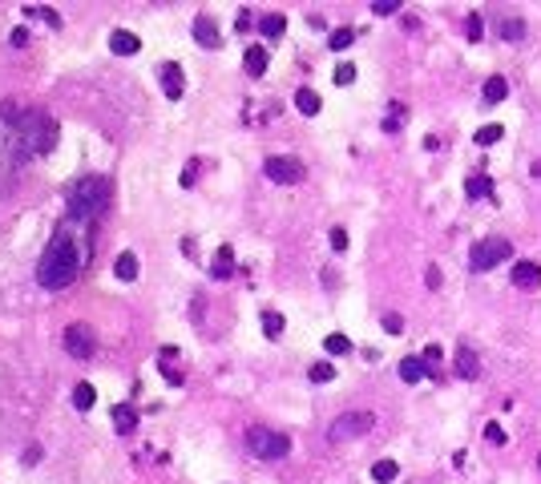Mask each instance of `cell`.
<instances>
[{
  "instance_id": "7402d4cb",
  "label": "cell",
  "mask_w": 541,
  "mask_h": 484,
  "mask_svg": "<svg viewBox=\"0 0 541 484\" xmlns=\"http://www.w3.org/2000/svg\"><path fill=\"white\" fill-rule=\"evenodd\" d=\"M283 28H287V17H283V12H267V17H259V33H263V37H271V41L283 37Z\"/></svg>"
},
{
  "instance_id": "9a60e30c",
  "label": "cell",
  "mask_w": 541,
  "mask_h": 484,
  "mask_svg": "<svg viewBox=\"0 0 541 484\" xmlns=\"http://www.w3.org/2000/svg\"><path fill=\"white\" fill-rule=\"evenodd\" d=\"M456 375H465V379H477V375H481V359L472 355L469 347H456Z\"/></svg>"
},
{
  "instance_id": "74e56055",
  "label": "cell",
  "mask_w": 541,
  "mask_h": 484,
  "mask_svg": "<svg viewBox=\"0 0 541 484\" xmlns=\"http://www.w3.org/2000/svg\"><path fill=\"white\" fill-rule=\"evenodd\" d=\"M331 247H335V251H348V231H344V226L331 231Z\"/></svg>"
},
{
  "instance_id": "e0dca14e",
  "label": "cell",
  "mask_w": 541,
  "mask_h": 484,
  "mask_svg": "<svg viewBox=\"0 0 541 484\" xmlns=\"http://www.w3.org/2000/svg\"><path fill=\"white\" fill-rule=\"evenodd\" d=\"M114 428H118L121 436H130V432L138 428V412H134L130 404H118V408H114Z\"/></svg>"
},
{
  "instance_id": "83f0119b",
  "label": "cell",
  "mask_w": 541,
  "mask_h": 484,
  "mask_svg": "<svg viewBox=\"0 0 541 484\" xmlns=\"http://www.w3.org/2000/svg\"><path fill=\"white\" fill-rule=\"evenodd\" d=\"M263 331L275 339V335H283V315L279 311H263Z\"/></svg>"
},
{
  "instance_id": "2e32d148",
  "label": "cell",
  "mask_w": 541,
  "mask_h": 484,
  "mask_svg": "<svg viewBox=\"0 0 541 484\" xmlns=\"http://www.w3.org/2000/svg\"><path fill=\"white\" fill-rule=\"evenodd\" d=\"M114 275H118L121 283H134V278H138V254H134V251H121L118 262H114Z\"/></svg>"
},
{
  "instance_id": "5b68a950",
  "label": "cell",
  "mask_w": 541,
  "mask_h": 484,
  "mask_svg": "<svg viewBox=\"0 0 541 484\" xmlns=\"http://www.w3.org/2000/svg\"><path fill=\"white\" fill-rule=\"evenodd\" d=\"M509 254H513V242H509V238H485V242L472 247L469 267L472 271H493V267H501Z\"/></svg>"
},
{
  "instance_id": "7c38bea8",
  "label": "cell",
  "mask_w": 541,
  "mask_h": 484,
  "mask_svg": "<svg viewBox=\"0 0 541 484\" xmlns=\"http://www.w3.org/2000/svg\"><path fill=\"white\" fill-rule=\"evenodd\" d=\"M211 275L214 278L235 275V247H218V254H214V262H211Z\"/></svg>"
},
{
  "instance_id": "ac0fdd59",
  "label": "cell",
  "mask_w": 541,
  "mask_h": 484,
  "mask_svg": "<svg viewBox=\"0 0 541 484\" xmlns=\"http://www.w3.org/2000/svg\"><path fill=\"white\" fill-rule=\"evenodd\" d=\"M481 97H485V105L505 101V97H509V81H505V77H489V81H485V89H481Z\"/></svg>"
},
{
  "instance_id": "277c9868",
  "label": "cell",
  "mask_w": 541,
  "mask_h": 484,
  "mask_svg": "<svg viewBox=\"0 0 541 484\" xmlns=\"http://www.w3.org/2000/svg\"><path fill=\"white\" fill-rule=\"evenodd\" d=\"M247 448L259 456V460H283L291 452V440L283 432H271V428H251L247 432Z\"/></svg>"
},
{
  "instance_id": "44dd1931",
  "label": "cell",
  "mask_w": 541,
  "mask_h": 484,
  "mask_svg": "<svg viewBox=\"0 0 541 484\" xmlns=\"http://www.w3.org/2000/svg\"><path fill=\"white\" fill-rule=\"evenodd\" d=\"M242 65H247L251 77H263V73H267V48L251 45V48H247V57H242Z\"/></svg>"
},
{
  "instance_id": "d6986e66",
  "label": "cell",
  "mask_w": 541,
  "mask_h": 484,
  "mask_svg": "<svg viewBox=\"0 0 541 484\" xmlns=\"http://www.w3.org/2000/svg\"><path fill=\"white\" fill-rule=\"evenodd\" d=\"M465 194L469 198H493V178L489 174H472L469 182H465Z\"/></svg>"
},
{
  "instance_id": "5bb4252c",
  "label": "cell",
  "mask_w": 541,
  "mask_h": 484,
  "mask_svg": "<svg viewBox=\"0 0 541 484\" xmlns=\"http://www.w3.org/2000/svg\"><path fill=\"white\" fill-rule=\"evenodd\" d=\"M424 375H428V368H424L420 355H404L400 359V379L404 384H420Z\"/></svg>"
},
{
  "instance_id": "9c48e42d",
  "label": "cell",
  "mask_w": 541,
  "mask_h": 484,
  "mask_svg": "<svg viewBox=\"0 0 541 484\" xmlns=\"http://www.w3.org/2000/svg\"><path fill=\"white\" fill-rule=\"evenodd\" d=\"M513 287H521V291H538L541 287V267L538 262H529V258H521V262H513Z\"/></svg>"
},
{
  "instance_id": "4dcf8cb0",
  "label": "cell",
  "mask_w": 541,
  "mask_h": 484,
  "mask_svg": "<svg viewBox=\"0 0 541 484\" xmlns=\"http://www.w3.org/2000/svg\"><path fill=\"white\" fill-rule=\"evenodd\" d=\"M352 81H355V65H352V61H344V65L335 69V85H352Z\"/></svg>"
},
{
  "instance_id": "3957f363",
  "label": "cell",
  "mask_w": 541,
  "mask_h": 484,
  "mask_svg": "<svg viewBox=\"0 0 541 484\" xmlns=\"http://www.w3.org/2000/svg\"><path fill=\"white\" fill-rule=\"evenodd\" d=\"M4 121L17 129V145L28 154H48L57 145V121L45 109H21V114H4Z\"/></svg>"
},
{
  "instance_id": "7a4b0ae2",
  "label": "cell",
  "mask_w": 541,
  "mask_h": 484,
  "mask_svg": "<svg viewBox=\"0 0 541 484\" xmlns=\"http://www.w3.org/2000/svg\"><path fill=\"white\" fill-rule=\"evenodd\" d=\"M109 202H114V182L101 178V174H89V178H81V182L69 190V218L94 226L97 218H105Z\"/></svg>"
},
{
  "instance_id": "8d00e7d4",
  "label": "cell",
  "mask_w": 541,
  "mask_h": 484,
  "mask_svg": "<svg viewBox=\"0 0 541 484\" xmlns=\"http://www.w3.org/2000/svg\"><path fill=\"white\" fill-rule=\"evenodd\" d=\"M384 331H388V335H400L404 319H400V315H384Z\"/></svg>"
},
{
  "instance_id": "30bf717a",
  "label": "cell",
  "mask_w": 541,
  "mask_h": 484,
  "mask_svg": "<svg viewBox=\"0 0 541 484\" xmlns=\"http://www.w3.org/2000/svg\"><path fill=\"white\" fill-rule=\"evenodd\" d=\"M194 41H198V45H206V48H218V41H222V37H218V28H214L211 17H194Z\"/></svg>"
},
{
  "instance_id": "8fae6325",
  "label": "cell",
  "mask_w": 541,
  "mask_h": 484,
  "mask_svg": "<svg viewBox=\"0 0 541 484\" xmlns=\"http://www.w3.org/2000/svg\"><path fill=\"white\" fill-rule=\"evenodd\" d=\"M109 48L118 53V57H134L141 48V41L134 37V33H125V28H118V33H109Z\"/></svg>"
},
{
  "instance_id": "d4e9b609",
  "label": "cell",
  "mask_w": 541,
  "mask_h": 484,
  "mask_svg": "<svg viewBox=\"0 0 541 484\" xmlns=\"http://www.w3.org/2000/svg\"><path fill=\"white\" fill-rule=\"evenodd\" d=\"M396 472H400V464H396V460H376V464H372V476H376L380 484L396 481Z\"/></svg>"
},
{
  "instance_id": "d590c367",
  "label": "cell",
  "mask_w": 541,
  "mask_h": 484,
  "mask_svg": "<svg viewBox=\"0 0 541 484\" xmlns=\"http://www.w3.org/2000/svg\"><path fill=\"white\" fill-rule=\"evenodd\" d=\"M24 12H28V17H45V21L53 24V28H57V24H61V17H57V12H53V8H24Z\"/></svg>"
},
{
  "instance_id": "b9f144b4",
  "label": "cell",
  "mask_w": 541,
  "mask_h": 484,
  "mask_svg": "<svg viewBox=\"0 0 541 484\" xmlns=\"http://www.w3.org/2000/svg\"><path fill=\"white\" fill-rule=\"evenodd\" d=\"M538 464H541V456H538Z\"/></svg>"
},
{
  "instance_id": "ba28073f",
  "label": "cell",
  "mask_w": 541,
  "mask_h": 484,
  "mask_svg": "<svg viewBox=\"0 0 541 484\" xmlns=\"http://www.w3.org/2000/svg\"><path fill=\"white\" fill-rule=\"evenodd\" d=\"M65 351L77 355V359H89V355L97 351L94 327H85V323H69V327H65Z\"/></svg>"
},
{
  "instance_id": "484cf974",
  "label": "cell",
  "mask_w": 541,
  "mask_h": 484,
  "mask_svg": "<svg viewBox=\"0 0 541 484\" xmlns=\"http://www.w3.org/2000/svg\"><path fill=\"white\" fill-rule=\"evenodd\" d=\"M501 138H505V129H501V125H481V129L472 134V141H477V145H493V141H501Z\"/></svg>"
},
{
  "instance_id": "4316f807",
  "label": "cell",
  "mask_w": 541,
  "mask_h": 484,
  "mask_svg": "<svg viewBox=\"0 0 541 484\" xmlns=\"http://www.w3.org/2000/svg\"><path fill=\"white\" fill-rule=\"evenodd\" d=\"M323 347H328V355H348V351H352V339L335 331V335H328V339H323Z\"/></svg>"
},
{
  "instance_id": "4fadbf2b",
  "label": "cell",
  "mask_w": 541,
  "mask_h": 484,
  "mask_svg": "<svg viewBox=\"0 0 541 484\" xmlns=\"http://www.w3.org/2000/svg\"><path fill=\"white\" fill-rule=\"evenodd\" d=\"M162 93L170 101L182 97V69H178V65H162Z\"/></svg>"
},
{
  "instance_id": "60d3db41",
  "label": "cell",
  "mask_w": 541,
  "mask_h": 484,
  "mask_svg": "<svg viewBox=\"0 0 541 484\" xmlns=\"http://www.w3.org/2000/svg\"><path fill=\"white\" fill-rule=\"evenodd\" d=\"M194 174H198V161H190L186 174H182V186H194Z\"/></svg>"
},
{
  "instance_id": "cb8c5ba5",
  "label": "cell",
  "mask_w": 541,
  "mask_h": 484,
  "mask_svg": "<svg viewBox=\"0 0 541 484\" xmlns=\"http://www.w3.org/2000/svg\"><path fill=\"white\" fill-rule=\"evenodd\" d=\"M94 400H97L94 384H85V379H81V384L73 388V408H77V412H89V408H94Z\"/></svg>"
},
{
  "instance_id": "f1b7e54d",
  "label": "cell",
  "mask_w": 541,
  "mask_h": 484,
  "mask_svg": "<svg viewBox=\"0 0 541 484\" xmlns=\"http://www.w3.org/2000/svg\"><path fill=\"white\" fill-rule=\"evenodd\" d=\"M420 359H424V368H428V375H441V371H436V364H441V343H428Z\"/></svg>"
},
{
  "instance_id": "d6a6232c",
  "label": "cell",
  "mask_w": 541,
  "mask_h": 484,
  "mask_svg": "<svg viewBox=\"0 0 541 484\" xmlns=\"http://www.w3.org/2000/svg\"><path fill=\"white\" fill-rule=\"evenodd\" d=\"M372 12H376V17H392V12H400V0H376Z\"/></svg>"
},
{
  "instance_id": "e575fe53",
  "label": "cell",
  "mask_w": 541,
  "mask_h": 484,
  "mask_svg": "<svg viewBox=\"0 0 541 484\" xmlns=\"http://www.w3.org/2000/svg\"><path fill=\"white\" fill-rule=\"evenodd\" d=\"M485 440H489V444H505V428H501V424H485Z\"/></svg>"
},
{
  "instance_id": "1f68e13d",
  "label": "cell",
  "mask_w": 541,
  "mask_h": 484,
  "mask_svg": "<svg viewBox=\"0 0 541 484\" xmlns=\"http://www.w3.org/2000/svg\"><path fill=\"white\" fill-rule=\"evenodd\" d=\"M331 375H335V368H331L328 359H323V364H315V368H311V379H315V384H328Z\"/></svg>"
},
{
  "instance_id": "f35d334b",
  "label": "cell",
  "mask_w": 541,
  "mask_h": 484,
  "mask_svg": "<svg viewBox=\"0 0 541 484\" xmlns=\"http://www.w3.org/2000/svg\"><path fill=\"white\" fill-rule=\"evenodd\" d=\"M424 283H428V291H436V287H441V267H428Z\"/></svg>"
},
{
  "instance_id": "6da1fadb",
  "label": "cell",
  "mask_w": 541,
  "mask_h": 484,
  "mask_svg": "<svg viewBox=\"0 0 541 484\" xmlns=\"http://www.w3.org/2000/svg\"><path fill=\"white\" fill-rule=\"evenodd\" d=\"M89 258H94V226L77 222V218H65L53 231L45 254H41L37 283L48 287V291H61V287H69L73 278L89 267Z\"/></svg>"
},
{
  "instance_id": "ab89813d",
  "label": "cell",
  "mask_w": 541,
  "mask_h": 484,
  "mask_svg": "<svg viewBox=\"0 0 541 484\" xmlns=\"http://www.w3.org/2000/svg\"><path fill=\"white\" fill-rule=\"evenodd\" d=\"M235 28H238V33H242V28H251V12H247V8L235 17Z\"/></svg>"
},
{
  "instance_id": "ffe728a7",
  "label": "cell",
  "mask_w": 541,
  "mask_h": 484,
  "mask_svg": "<svg viewBox=\"0 0 541 484\" xmlns=\"http://www.w3.org/2000/svg\"><path fill=\"white\" fill-rule=\"evenodd\" d=\"M319 105H323V101H319V93H315V89H299V93H295V109H299L303 117H315V114H319Z\"/></svg>"
},
{
  "instance_id": "52a82bcc",
  "label": "cell",
  "mask_w": 541,
  "mask_h": 484,
  "mask_svg": "<svg viewBox=\"0 0 541 484\" xmlns=\"http://www.w3.org/2000/svg\"><path fill=\"white\" fill-rule=\"evenodd\" d=\"M263 174H267L271 182H279V186H295V182L307 178V170H303L299 158H267L263 161Z\"/></svg>"
},
{
  "instance_id": "836d02e7",
  "label": "cell",
  "mask_w": 541,
  "mask_h": 484,
  "mask_svg": "<svg viewBox=\"0 0 541 484\" xmlns=\"http://www.w3.org/2000/svg\"><path fill=\"white\" fill-rule=\"evenodd\" d=\"M465 33H469V41H481V37H485V24H481V17H477V12H472V17H469V24H465Z\"/></svg>"
},
{
  "instance_id": "f546056e",
  "label": "cell",
  "mask_w": 541,
  "mask_h": 484,
  "mask_svg": "<svg viewBox=\"0 0 541 484\" xmlns=\"http://www.w3.org/2000/svg\"><path fill=\"white\" fill-rule=\"evenodd\" d=\"M352 41H355V28H335V33H331V48H335V53H344Z\"/></svg>"
},
{
  "instance_id": "8992f818",
  "label": "cell",
  "mask_w": 541,
  "mask_h": 484,
  "mask_svg": "<svg viewBox=\"0 0 541 484\" xmlns=\"http://www.w3.org/2000/svg\"><path fill=\"white\" fill-rule=\"evenodd\" d=\"M372 424H376V415L372 412H344L331 420L328 436L331 440H355V436H368L372 432Z\"/></svg>"
},
{
  "instance_id": "603a6c76",
  "label": "cell",
  "mask_w": 541,
  "mask_h": 484,
  "mask_svg": "<svg viewBox=\"0 0 541 484\" xmlns=\"http://www.w3.org/2000/svg\"><path fill=\"white\" fill-rule=\"evenodd\" d=\"M497 33H501V41H521L525 37V21L521 17H501Z\"/></svg>"
}]
</instances>
